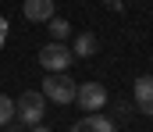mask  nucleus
I'll return each instance as SVG.
<instances>
[{
    "label": "nucleus",
    "instance_id": "nucleus-1",
    "mask_svg": "<svg viewBox=\"0 0 153 132\" xmlns=\"http://www.w3.org/2000/svg\"><path fill=\"white\" fill-rule=\"evenodd\" d=\"M43 111H46V96L36 93V89H25L14 104V118L25 122V125H39L43 122Z\"/></svg>",
    "mask_w": 153,
    "mask_h": 132
},
{
    "label": "nucleus",
    "instance_id": "nucleus-2",
    "mask_svg": "<svg viewBox=\"0 0 153 132\" xmlns=\"http://www.w3.org/2000/svg\"><path fill=\"white\" fill-rule=\"evenodd\" d=\"M75 86L78 82L68 72H50L46 82H43V96L53 100V104H71V100H75Z\"/></svg>",
    "mask_w": 153,
    "mask_h": 132
},
{
    "label": "nucleus",
    "instance_id": "nucleus-3",
    "mask_svg": "<svg viewBox=\"0 0 153 132\" xmlns=\"http://www.w3.org/2000/svg\"><path fill=\"white\" fill-rule=\"evenodd\" d=\"M71 61H75V54H71L64 43H57V40H53V43H46L43 50H39V64H43L46 72H68V68H71Z\"/></svg>",
    "mask_w": 153,
    "mask_h": 132
},
{
    "label": "nucleus",
    "instance_id": "nucleus-4",
    "mask_svg": "<svg viewBox=\"0 0 153 132\" xmlns=\"http://www.w3.org/2000/svg\"><path fill=\"white\" fill-rule=\"evenodd\" d=\"M75 100H78L82 111H100L107 104V89L100 86V82H78L75 86Z\"/></svg>",
    "mask_w": 153,
    "mask_h": 132
},
{
    "label": "nucleus",
    "instance_id": "nucleus-5",
    "mask_svg": "<svg viewBox=\"0 0 153 132\" xmlns=\"http://www.w3.org/2000/svg\"><path fill=\"white\" fill-rule=\"evenodd\" d=\"M135 104H139V111L153 118V75H139L135 79Z\"/></svg>",
    "mask_w": 153,
    "mask_h": 132
},
{
    "label": "nucleus",
    "instance_id": "nucleus-6",
    "mask_svg": "<svg viewBox=\"0 0 153 132\" xmlns=\"http://www.w3.org/2000/svg\"><path fill=\"white\" fill-rule=\"evenodd\" d=\"M71 132H117V129H114V122L103 118V114H85V118H78L71 125Z\"/></svg>",
    "mask_w": 153,
    "mask_h": 132
},
{
    "label": "nucleus",
    "instance_id": "nucleus-7",
    "mask_svg": "<svg viewBox=\"0 0 153 132\" xmlns=\"http://www.w3.org/2000/svg\"><path fill=\"white\" fill-rule=\"evenodd\" d=\"M25 18L29 22H50L53 18V0H25Z\"/></svg>",
    "mask_w": 153,
    "mask_h": 132
},
{
    "label": "nucleus",
    "instance_id": "nucleus-8",
    "mask_svg": "<svg viewBox=\"0 0 153 132\" xmlns=\"http://www.w3.org/2000/svg\"><path fill=\"white\" fill-rule=\"evenodd\" d=\"M96 46H100V40H96L93 32H78L75 43H71V54H75V57H93Z\"/></svg>",
    "mask_w": 153,
    "mask_h": 132
},
{
    "label": "nucleus",
    "instance_id": "nucleus-9",
    "mask_svg": "<svg viewBox=\"0 0 153 132\" xmlns=\"http://www.w3.org/2000/svg\"><path fill=\"white\" fill-rule=\"evenodd\" d=\"M46 25H50V36H53V40H57V43H64V40H68V36H71V25H68V22H64V18H50V22H46Z\"/></svg>",
    "mask_w": 153,
    "mask_h": 132
},
{
    "label": "nucleus",
    "instance_id": "nucleus-10",
    "mask_svg": "<svg viewBox=\"0 0 153 132\" xmlns=\"http://www.w3.org/2000/svg\"><path fill=\"white\" fill-rule=\"evenodd\" d=\"M14 122V100L0 93V125H11Z\"/></svg>",
    "mask_w": 153,
    "mask_h": 132
},
{
    "label": "nucleus",
    "instance_id": "nucleus-11",
    "mask_svg": "<svg viewBox=\"0 0 153 132\" xmlns=\"http://www.w3.org/2000/svg\"><path fill=\"white\" fill-rule=\"evenodd\" d=\"M4 40H7V22H0V46H4Z\"/></svg>",
    "mask_w": 153,
    "mask_h": 132
},
{
    "label": "nucleus",
    "instance_id": "nucleus-12",
    "mask_svg": "<svg viewBox=\"0 0 153 132\" xmlns=\"http://www.w3.org/2000/svg\"><path fill=\"white\" fill-rule=\"evenodd\" d=\"M29 132H50V129H46V125L39 122V125H29Z\"/></svg>",
    "mask_w": 153,
    "mask_h": 132
},
{
    "label": "nucleus",
    "instance_id": "nucleus-13",
    "mask_svg": "<svg viewBox=\"0 0 153 132\" xmlns=\"http://www.w3.org/2000/svg\"><path fill=\"white\" fill-rule=\"evenodd\" d=\"M107 7H114V11H121V0H103Z\"/></svg>",
    "mask_w": 153,
    "mask_h": 132
},
{
    "label": "nucleus",
    "instance_id": "nucleus-14",
    "mask_svg": "<svg viewBox=\"0 0 153 132\" xmlns=\"http://www.w3.org/2000/svg\"><path fill=\"white\" fill-rule=\"evenodd\" d=\"M11 132H22V125H11Z\"/></svg>",
    "mask_w": 153,
    "mask_h": 132
}]
</instances>
